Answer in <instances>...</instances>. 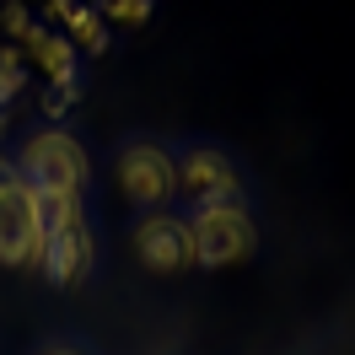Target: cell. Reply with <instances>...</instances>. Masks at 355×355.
<instances>
[{
    "label": "cell",
    "instance_id": "6da1fadb",
    "mask_svg": "<svg viewBox=\"0 0 355 355\" xmlns=\"http://www.w3.org/2000/svg\"><path fill=\"white\" fill-rule=\"evenodd\" d=\"M22 183L38 194V205H81V189H87V151L81 140L65 130H44L27 140L22 151Z\"/></svg>",
    "mask_w": 355,
    "mask_h": 355
},
{
    "label": "cell",
    "instance_id": "7a4b0ae2",
    "mask_svg": "<svg viewBox=\"0 0 355 355\" xmlns=\"http://www.w3.org/2000/svg\"><path fill=\"white\" fill-rule=\"evenodd\" d=\"M189 243H194V264L232 269V264H248V259H253L259 226H253V216H248L243 200L200 205V210L189 216Z\"/></svg>",
    "mask_w": 355,
    "mask_h": 355
},
{
    "label": "cell",
    "instance_id": "3957f363",
    "mask_svg": "<svg viewBox=\"0 0 355 355\" xmlns=\"http://www.w3.org/2000/svg\"><path fill=\"white\" fill-rule=\"evenodd\" d=\"M92 269V232L81 205H44V253H38V275L49 286H76Z\"/></svg>",
    "mask_w": 355,
    "mask_h": 355
},
{
    "label": "cell",
    "instance_id": "277c9868",
    "mask_svg": "<svg viewBox=\"0 0 355 355\" xmlns=\"http://www.w3.org/2000/svg\"><path fill=\"white\" fill-rule=\"evenodd\" d=\"M38 253H44V205L17 173L11 183H0V264L38 269Z\"/></svg>",
    "mask_w": 355,
    "mask_h": 355
},
{
    "label": "cell",
    "instance_id": "5b68a950",
    "mask_svg": "<svg viewBox=\"0 0 355 355\" xmlns=\"http://www.w3.org/2000/svg\"><path fill=\"white\" fill-rule=\"evenodd\" d=\"M119 189H124V200L140 205V210H162V205L178 194V162L162 146H130V151L119 156Z\"/></svg>",
    "mask_w": 355,
    "mask_h": 355
},
{
    "label": "cell",
    "instance_id": "8992f818",
    "mask_svg": "<svg viewBox=\"0 0 355 355\" xmlns=\"http://www.w3.org/2000/svg\"><path fill=\"white\" fill-rule=\"evenodd\" d=\"M135 248L140 259L156 269V275H178V269L194 264V243H189V221L173 216V210H156L135 226Z\"/></svg>",
    "mask_w": 355,
    "mask_h": 355
},
{
    "label": "cell",
    "instance_id": "52a82bcc",
    "mask_svg": "<svg viewBox=\"0 0 355 355\" xmlns=\"http://www.w3.org/2000/svg\"><path fill=\"white\" fill-rule=\"evenodd\" d=\"M178 189L194 205H226L243 200V183H237V167L226 162L221 151H189L178 162Z\"/></svg>",
    "mask_w": 355,
    "mask_h": 355
},
{
    "label": "cell",
    "instance_id": "ba28073f",
    "mask_svg": "<svg viewBox=\"0 0 355 355\" xmlns=\"http://www.w3.org/2000/svg\"><path fill=\"white\" fill-rule=\"evenodd\" d=\"M17 44H22V60H33L60 92H76V49H70V38L60 33V27L33 22Z\"/></svg>",
    "mask_w": 355,
    "mask_h": 355
},
{
    "label": "cell",
    "instance_id": "9c48e42d",
    "mask_svg": "<svg viewBox=\"0 0 355 355\" xmlns=\"http://www.w3.org/2000/svg\"><path fill=\"white\" fill-rule=\"evenodd\" d=\"M44 17H49V27H60L70 38V49H92V54L108 49V22H103V11H92V6H49Z\"/></svg>",
    "mask_w": 355,
    "mask_h": 355
},
{
    "label": "cell",
    "instance_id": "30bf717a",
    "mask_svg": "<svg viewBox=\"0 0 355 355\" xmlns=\"http://www.w3.org/2000/svg\"><path fill=\"white\" fill-rule=\"evenodd\" d=\"M97 11H103V22H130V27L151 22V6H97Z\"/></svg>",
    "mask_w": 355,
    "mask_h": 355
},
{
    "label": "cell",
    "instance_id": "8fae6325",
    "mask_svg": "<svg viewBox=\"0 0 355 355\" xmlns=\"http://www.w3.org/2000/svg\"><path fill=\"white\" fill-rule=\"evenodd\" d=\"M11 178H17V162H6V156H0V183H11Z\"/></svg>",
    "mask_w": 355,
    "mask_h": 355
},
{
    "label": "cell",
    "instance_id": "7c38bea8",
    "mask_svg": "<svg viewBox=\"0 0 355 355\" xmlns=\"http://www.w3.org/2000/svg\"><path fill=\"white\" fill-rule=\"evenodd\" d=\"M44 355H76V350H44Z\"/></svg>",
    "mask_w": 355,
    "mask_h": 355
}]
</instances>
